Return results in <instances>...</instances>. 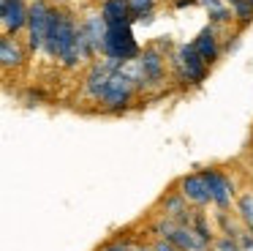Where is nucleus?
Instances as JSON below:
<instances>
[{
    "mask_svg": "<svg viewBox=\"0 0 253 251\" xmlns=\"http://www.w3.org/2000/svg\"><path fill=\"white\" fill-rule=\"evenodd\" d=\"M155 232H158L161 238H166L169 243H174L180 251H210V240L204 238L199 229H191V227H185V224H177V221H171L169 216L161 218V221L155 224Z\"/></svg>",
    "mask_w": 253,
    "mask_h": 251,
    "instance_id": "1",
    "label": "nucleus"
},
{
    "mask_svg": "<svg viewBox=\"0 0 253 251\" xmlns=\"http://www.w3.org/2000/svg\"><path fill=\"white\" fill-rule=\"evenodd\" d=\"M106 58H117V60H136L142 55L136 38H133V30H131V22H115L109 25V33H106Z\"/></svg>",
    "mask_w": 253,
    "mask_h": 251,
    "instance_id": "2",
    "label": "nucleus"
},
{
    "mask_svg": "<svg viewBox=\"0 0 253 251\" xmlns=\"http://www.w3.org/2000/svg\"><path fill=\"white\" fill-rule=\"evenodd\" d=\"M136 85H139L136 76L131 74V68H128V63H126L115 76H112L109 87H106L104 98H101V107H104V109H123V107H126V104L133 98Z\"/></svg>",
    "mask_w": 253,
    "mask_h": 251,
    "instance_id": "3",
    "label": "nucleus"
},
{
    "mask_svg": "<svg viewBox=\"0 0 253 251\" xmlns=\"http://www.w3.org/2000/svg\"><path fill=\"white\" fill-rule=\"evenodd\" d=\"M123 65H126V60H117V58H106V60L93 63L87 79H84V96L93 98V101H101L106 87H109V82H112V76H115Z\"/></svg>",
    "mask_w": 253,
    "mask_h": 251,
    "instance_id": "4",
    "label": "nucleus"
},
{
    "mask_svg": "<svg viewBox=\"0 0 253 251\" xmlns=\"http://www.w3.org/2000/svg\"><path fill=\"white\" fill-rule=\"evenodd\" d=\"M77 33L79 25L71 19L68 14L60 16V30H57V60H60L66 68H74L79 65V49H77Z\"/></svg>",
    "mask_w": 253,
    "mask_h": 251,
    "instance_id": "5",
    "label": "nucleus"
},
{
    "mask_svg": "<svg viewBox=\"0 0 253 251\" xmlns=\"http://www.w3.org/2000/svg\"><path fill=\"white\" fill-rule=\"evenodd\" d=\"M49 14L52 8L44 3V0H36L30 5V14H28V47L33 49H44L46 44V30H49Z\"/></svg>",
    "mask_w": 253,
    "mask_h": 251,
    "instance_id": "6",
    "label": "nucleus"
},
{
    "mask_svg": "<svg viewBox=\"0 0 253 251\" xmlns=\"http://www.w3.org/2000/svg\"><path fill=\"white\" fill-rule=\"evenodd\" d=\"M174 63H177V68H180L182 79L193 82V85H199V82L204 79V74H207V60L199 55V49L193 47V44H182V47L177 49Z\"/></svg>",
    "mask_w": 253,
    "mask_h": 251,
    "instance_id": "7",
    "label": "nucleus"
},
{
    "mask_svg": "<svg viewBox=\"0 0 253 251\" xmlns=\"http://www.w3.org/2000/svg\"><path fill=\"white\" fill-rule=\"evenodd\" d=\"M28 14L30 8H25V0H0V16H3L6 36H14L22 27H28Z\"/></svg>",
    "mask_w": 253,
    "mask_h": 251,
    "instance_id": "8",
    "label": "nucleus"
},
{
    "mask_svg": "<svg viewBox=\"0 0 253 251\" xmlns=\"http://www.w3.org/2000/svg\"><path fill=\"white\" fill-rule=\"evenodd\" d=\"M204 180L210 186V194H212V202L218 207H229L231 205V196H234V186L226 175H220L218 169H204Z\"/></svg>",
    "mask_w": 253,
    "mask_h": 251,
    "instance_id": "9",
    "label": "nucleus"
},
{
    "mask_svg": "<svg viewBox=\"0 0 253 251\" xmlns=\"http://www.w3.org/2000/svg\"><path fill=\"white\" fill-rule=\"evenodd\" d=\"M180 194L182 199L193 202V205H207V202H212V194H210V186L207 180H204V175H185V178L180 180Z\"/></svg>",
    "mask_w": 253,
    "mask_h": 251,
    "instance_id": "10",
    "label": "nucleus"
},
{
    "mask_svg": "<svg viewBox=\"0 0 253 251\" xmlns=\"http://www.w3.org/2000/svg\"><path fill=\"white\" fill-rule=\"evenodd\" d=\"M136 63H139L144 82H161V76H164V58H161L158 49H144L136 58Z\"/></svg>",
    "mask_w": 253,
    "mask_h": 251,
    "instance_id": "11",
    "label": "nucleus"
},
{
    "mask_svg": "<svg viewBox=\"0 0 253 251\" xmlns=\"http://www.w3.org/2000/svg\"><path fill=\"white\" fill-rule=\"evenodd\" d=\"M82 27L87 30L90 41H93L95 52H106V33H109V25L101 14H90L87 19L82 22Z\"/></svg>",
    "mask_w": 253,
    "mask_h": 251,
    "instance_id": "12",
    "label": "nucleus"
},
{
    "mask_svg": "<svg viewBox=\"0 0 253 251\" xmlns=\"http://www.w3.org/2000/svg\"><path fill=\"white\" fill-rule=\"evenodd\" d=\"M193 47H196V49H199V55H202V58L207 60V65H210V63H215V60H218V55H220V49H218V36H215V27H212V25L204 27V30L196 36Z\"/></svg>",
    "mask_w": 253,
    "mask_h": 251,
    "instance_id": "13",
    "label": "nucleus"
},
{
    "mask_svg": "<svg viewBox=\"0 0 253 251\" xmlns=\"http://www.w3.org/2000/svg\"><path fill=\"white\" fill-rule=\"evenodd\" d=\"M22 60H25V52L17 44V38L11 36L0 38V63H3V68H17V65H22Z\"/></svg>",
    "mask_w": 253,
    "mask_h": 251,
    "instance_id": "14",
    "label": "nucleus"
},
{
    "mask_svg": "<svg viewBox=\"0 0 253 251\" xmlns=\"http://www.w3.org/2000/svg\"><path fill=\"white\" fill-rule=\"evenodd\" d=\"M101 16L106 19V25H115V22H133L128 0H106V3L101 5Z\"/></svg>",
    "mask_w": 253,
    "mask_h": 251,
    "instance_id": "15",
    "label": "nucleus"
},
{
    "mask_svg": "<svg viewBox=\"0 0 253 251\" xmlns=\"http://www.w3.org/2000/svg\"><path fill=\"white\" fill-rule=\"evenodd\" d=\"M237 210H240V218L245 221V227L253 232V191H245L237 202Z\"/></svg>",
    "mask_w": 253,
    "mask_h": 251,
    "instance_id": "16",
    "label": "nucleus"
},
{
    "mask_svg": "<svg viewBox=\"0 0 253 251\" xmlns=\"http://www.w3.org/2000/svg\"><path fill=\"white\" fill-rule=\"evenodd\" d=\"M199 3H204L210 8V19L212 22H226V19H231V14H229V8H226V0H199Z\"/></svg>",
    "mask_w": 253,
    "mask_h": 251,
    "instance_id": "17",
    "label": "nucleus"
},
{
    "mask_svg": "<svg viewBox=\"0 0 253 251\" xmlns=\"http://www.w3.org/2000/svg\"><path fill=\"white\" fill-rule=\"evenodd\" d=\"M153 3H155V0H128L133 19H144V16H150V11H153Z\"/></svg>",
    "mask_w": 253,
    "mask_h": 251,
    "instance_id": "18",
    "label": "nucleus"
},
{
    "mask_svg": "<svg viewBox=\"0 0 253 251\" xmlns=\"http://www.w3.org/2000/svg\"><path fill=\"white\" fill-rule=\"evenodd\" d=\"M231 8H234V16L242 22V25H248V22L253 19V5L248 3V0H240V3H234Z\"/></svg>",
    "mask_w": 253,
    "mask_h": 251,
    "instance_id": "19",
    "label": "nucleus"
},
{
    "mask_svg": "<svg viewBox=\"0 0 253 251\" xmlns=\"http://www.w3.org/2000/svg\"><path fill=\"white\" fill-rule=\"evenodd\" d=\"M218 251H242L240 249V243H234L231 238H223V240H218V246H215Z\"/></svg>",
    "mask_w": 253,
    "mask_h": 251,
    "instance_id": "20",
    "label": "nucleus"
},
{
    "mask_svg": "<svg viewBox=\"0 0 253 251\" xmlns=\"http://www.w3.org/2000/svg\"><path fill=\"white\" fill-rule=\"evenodd\" d=\"M153 251H180L177 249L174 243H169V240H158V243H155V249Z\"/></svg>",
    "mask_w": 253,
    "mask_h": 251,
    "instance_id": "21",
    "label": "nucleus"
},
{
    "mask_svg": "<svg viewBox=\"0 0 253 251\" xmlns=\"http://www.w3.org/2000/svg\"><path fill=\"white\" fill-rule=\"evenodd\" d=\"M101 251H128V249H126L123 243H109V246H104Z\"/></svg>",
    "mask_w": 253,
    "mask_h": 251,
    "instance_id": "22",
    "label": "nucleus"
},
{
    "mask_svg": "<svg viewBox=\"0 0 253 251\" xmlns=\"http://www.w3.org/2000/svg\"><path fill=\"white\" fill-rule=\"evenodd\" d=\"M191 3H196V0H177V5H180V8H182V5H191Z\"/></svg>",
    "mask_w": 253,
    "mask_h": 251,
    "instance_id": "23",
    "label": "nucleus"
},
{
    "mask_svg": "<svg viewBox=\"0 0 253 251\" xmlns=\"http://www.w3.org/2000/svg\"><path fill=\"white\" fill-rule=\"evenodd\" d=\"M226 3H231V5H234V3H240V0H226Z\"/></svg>",
    "mask_w": 253,
    "mask_h": 251,
    "instance_id": "24",
    "label": "nucleus"
},
{
    "mask_svg": "<svg viewBox=\"0 0 253 251\" xmlns=\"http://www.w3.org/2000/svg\"><path fill=\"white\" fill-rule=\"evenodd\" d=\"M136 251H150V249H136Z\"/></svg>",
    "mask_w": 253,
    "mask_h": 251,
    "instance_id": "25",
    "label": "nucleus"
},
{
    "mask_svg": "<svg viewBox=\"0 0 253 251\" xmlns=\"http://www.w3.org/2000/svg\"><path fill=\"white\" fill-rule=\"evenodd\" d=\"M248 3H251V5H253V0H248Z\"/></svg>",
    "mask_w": 253,
    "mask_h": 251,
    "instance_id": "26",
    "label": "nucleus"
}]
</instances>
